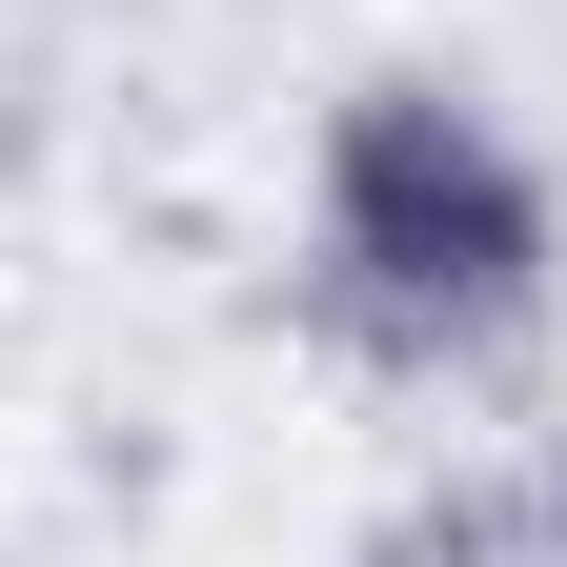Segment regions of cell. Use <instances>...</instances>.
I'll use <instances>...</instances> for the list:
<instances>
[{"instance_id": "6da1fadb", "label": "cell", "mask_w": 567, "mask_h": 567, "mask_svg": "<svg viewBox=\"0 0 567 567\" xmlns=\"http://www.w3.org/2000/svg\"><path fill=\"white\" fill-rule=\"evenodd\" d=\"M305 264L385 365H507L567 305V183L466 61H385L305 142Z\"/></svg>"}]
</instances>
